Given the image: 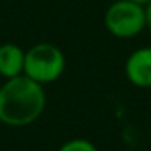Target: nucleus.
<instances>
[{"instance_id":"obj_3","label":"nucleus","mask_w":151,"mask_h":151,"mask_svg":"<svg viewBox=\"0 0 151 151\" xmlns=\"http://www.w3.org/2000/svg\"><path fill=\"white\" fill-rule=\"evenodd\" d=\"M109 34L119 39H132L146 29V6L132 0H116L103 16Z\"/></svg>"},{"instance_id":"obj_6","label":"nucleus","mask_w":151,"mask_h":151,"mask_svg":"<svg viewBox=\"0 0 151 151\" xmlns=\"http://www.w3.org/2000/svg\"><path fill=\"white\" fill-rule=\"evenodd\" d=\"M57 151H98V147L87 140V139H71V140H66Z\"/></svg>"},{"instance_id":"obj_8","label":"nucleus","mask_w":151,"mask_h":151,"mask_svg":"<svg viewBox=\"0 0 151 151\" xmlns=\"http://www.w3.org/2000/svg\"><path fill=\"white\" fill-rule=\"evenodd\" d=\"M132 2H137V4H142V6H146V4H149L151 0H132Z\"/></svg>"},{"instance_id":"obj_4","label":"nucleus","mask_w":151,"mask_h":151,"mask_svg":"<svg viewBox=\"0 0 151 151\" xmlns=\"http://www.w3.org/2000/svg\"><path fill=\"white\" fill-rule=\"evenodd\" d=\"M124 75L132 86L139 89L151 87V46L133 50L124 62Z\"/></svg>"},{"instance_id":"obj_2","label":"nucleus","mask_w":151,"mask_h":151,"mask_svg":"<svg viewBox=\"0 0 151 151\" xmlns=\"http://www.w3.org/2000/svg\"><path fill=\"white\" fill-rule=\"evenodd\" d=\"M66 69L64 52L52 43H37L25 50L23 75L36 80L41 86L53 84L62 77Z\"/></svg>"},{"instance_id":"obj_1","label":"nucleus","mask_w":151,"mask_h":151,"mask_svg":"<svg viewBox=\"0 0 151 151\" xmlns=\"http://www.w3.org/2000/svg\"><path fill=\"white\" fill-rule=\"evenodd\" d=\"M45 107V86L29 78L27 75L6 78L0 86V123L7 126L20 128L32 124L41 117Z\"/></svg>"},{"instance_id":"obj_7","label":"nucleus","mask_w":151,"mask_h":151,"mask_svg":"<svg viewBox=\"0 0 151 151\" xmlns=\"http://www.w3.org/2000/svg\"><path fill=\"white\" fill-rule=\"evenodd\" d=\"M146 29L151 34V2L146 4Z\"/></svg>"},{"instance_id":"obj_5","label":"nucleus","mask_w":151,"mask_h":151,"mask_svg":"<svg viewBox=\"0 0 151 151\" xmlns=\"http://www.w3.org/2000/svg\"><path fill=\"white\" fill-rule=\"evenodd\" d=\"M25 66V50L16 43L0 45V77L14 78L23 75Z\"/></svg>"}]
</instances>
